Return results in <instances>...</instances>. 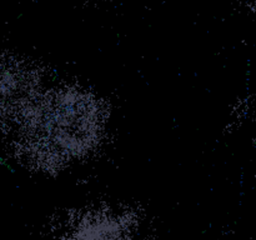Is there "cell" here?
Returning a JSON list of instances; mask_svg holds the SVG:
<instances>
[{
  "mask_svg": "<svg viewBox=\"0 0 256 240\" xmlns=\"http://www.w3.org/2000/svg\"><path fill=\"white\" fill-rule=\"evenodd\" d=\"M22 75L12 64H0V119L12 115L25 104L30 89Z\"/></svg>",
  "mask_w": 256,
  "mask_h": 240,
  "instance_id": "obj_2",
  "label": "cell"
},
{
  "mask_svg": "<svg viewBox=\"0 0 256 240\" xmlns=\"http://www.w3.org/2000/svg\"><path fill=\"white\" fill-rule=\"evenodd\" d=\"M99 116L92 102L82 95H62L38 110L28 122V134H36L39 144L50 154L64 156L86 152L98 139Z\"/></svg>",
  "mask_w": 256,
  "mask_h": 240,
  "instance_id": "obj_1",
  "label": "cell"
},
{
  "mask_svg": "<svg viewBox=\"0 0 256 240\" xmlns=\"http://www.w3.org/2000/svg\"><path fill=\"white\" fill-rule=\"evenodd\" d=\"M75 240H129V232L115 218L99 215L82 222Z\"/></svg>",
  "mask_w": 256,
  "mask_h": 240,
  "instance_id": "obj_3",
  "label": "cell"
}]
</instances>
